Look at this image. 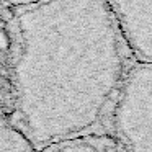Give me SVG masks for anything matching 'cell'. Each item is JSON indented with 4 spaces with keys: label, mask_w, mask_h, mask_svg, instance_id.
Instances as JSON below:
<instances>
[{
    "label": "cell",
    "mask_w": 152,
    "mask_h": 152,
    "mask_svg": "<svg viewBox=\"0 0 152 152\" xmlns=\"http://www.w3.org/2000/svg\"><path fill=\"white\" fill-rule=\"evenodd\" d=\"M7 46H8L7 34H5V31H2V30H0V49H5Z\"/></svg>",
    "instance_id": "cell-6"
},
{
    "label": "cell",
    "mask_w": 152,
    "mask_h": 152,
    "mask_svg": "<svg viewBox=\"0 0 152 152\" xmlns=\"http://www.w3.org/2000/svg\"><path fill=\"white\" fill-rule=\"evenodd\" d=\"M132 62L152 66V2H108Z\"/></svg>",
    "instance_id": "cell-3"
},
{
    "label": "cell",
    "mask_w": 152,
    "mask_h": 152,
    "mask_svg": "<svg viewBox=\"0 0 152 152\" xmlns=\"http://www.w3.org/2000/svg\"><path fill=\"white\" fill-rule=\"evenodd\" d=\"M0 152H38V151L8 119L0 116Z\"/></svg>",
    "instance_id": "cell-5"
},
{
    "label": "cell",
    "mask_w": 152,
    "mask_h": 152,
    "mask_svg": "<svg viewBox=\"0 0 152 152\" xmlns=\"http://www.w3.org/2000/svg\"><path fill=\"white\" fill-rule=\"evenodd\" d=\"M108 134L121 152H152L151 64H131L113 105Z\"/></svg>",
    "instance_id": "cell-2"
},
{
    "label": "cell",
    "mask_w": 152,
    "mask_h": 152,
    "mask_svg": "<svg viewBox=\"0 0 152 152\" xmlns=\"http://www.w3.org/2000/svg\"><path fill=\"white\" fill-rule=\"evenodd\" d=\"M41 152H121L110 134H90L53 144Z\"/></svg>",
    "instance_id": "cell-4"
},
{
    "label": "cell",
    "mask_w": 152,
    "mask_h": 152,
    "mask_svg": "<svg viewBox=\"0 0 152 152\" xmlns=\"http://www.w3.org/2000/svg\"><path fill=\"white\" fill-rule=\"evenodd\" d=\"M20 54L10 123L38 152L108 134L132 61L108 2L49 0L15 5Z\"/></svg>",
    "instance_id": "cell-1"
}]
</instances>
